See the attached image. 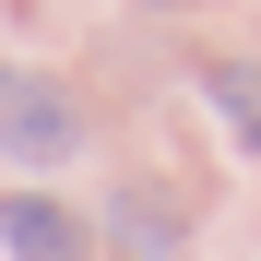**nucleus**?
I'll list each match as a JSON object with an SVG mask.
<instances>
[{
	"label": "nucleus",
	"mask_w": 261,
	"mask_h": 261,
	"mask_svg": "<svg viewBox=\"0 0 261 261\" xmlns=\"http://www.w3.org/2000/svg\"><path fill=\"white\" fill-rule=\"evenodd\" d=\"M107 238H119L130 261H178V238H190V202H178V190H143V178H130V190L107 202Z\"/></svg>",
	"instance_id": "obj_3"
},
{
	"label": "nucleus",
	"mask_w": 261,
	"mask_h": 261,
	"mask_svg": "<svg viewBox=\"0 0 261 261\" xmlns=\"http://www.w3.org/2000/svg\"><path fill=\"white\" fill-rule=\"evenodd\" d=\"M202 95H214V119H226V143L261 154V71L249 60H202Z\"/></svg>",
	"instance_id": "obj_4"
},
{
	"label": "nucleus",
	"mask_w": 261,
	"mask_h": 261,
	"mask_svg": "<svg viewBox=\"0 0 261 261\" xmlns=\"http://www.w3.org/2000/svg\"><path fill=\"white\" fill-rule=\"evenodd\" d=\"M0 154H12V166H60V154H83V107L60 95L48 71H24V60H0Z\"/></svg>",
	"instance_id": "obj_1"
},
{
	"label": "nucleus",
	"mask_w": 261,
	"mask_h": 261,
	"mask_svg": "<svg viewBox=\"0 0 261 261\" xmlns=\"http://www.w3.org/2000/svg\"><path fill=\"white\" fill-rule=\"evenodd\" d=\"M0 249L12 261H95V226L48 190H0Z\"/></svg>",
	"instance_id": "obj_2"
}]
</instances>
